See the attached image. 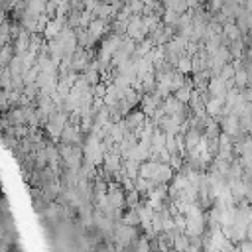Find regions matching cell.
Masks as SVG:
<instances>
[{
  "instance_id": "obj_1",
  "label": "cell",
  "mask_w": 252,
  "mask_h": 252,
  "mask_svg": "<svg viewBox=\"0 0 252 252\" xmlns=\"http://www.w3.org/2000/svg\"><path fill=\"white\" fill-rule=\"evenodd\" d=\"M140 173H142V177L152 179V181H165L171 175L169 167H165L161 163H144L140 167Z\"/></svg>"
},
{
  "instance_id": "obj_2",
  "label": "cell",
  "mask_w": 252,
  "mask_h": 252,
  "mask_svg": "<svg viewBox=\"0 0 252 252\" xmlns=\"http://www.w3.org/2000/svg\"><path fill=\"white\" fill-rule=\"evenodd\" d=\"M224 37L228 39V41H236L238 37H240V30H238V26L236 24H226L224 26Z\"/></svg>"
},
{
  "instance_id": "obj_3",
  "label": "cell",
  "mask_w": 252,
  "mask_h": 252,
  "mask_svg": "<svg viewBox=\"0 0 252 252\" xmlns=\"http://www.w3.org/2000/svg\"><path fill=\"white\" fill-rule=\"evenodd\" d=\"M2 22H4V18H2V12H0V24H2Z\"/></svg>"
}]
</instances>
